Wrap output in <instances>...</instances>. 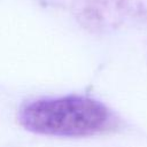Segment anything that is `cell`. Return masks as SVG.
<instances>
[{
	"mask_svg": "<svg viewBox=\"0 0 147 147\" xmlns=\"http://www.w3.org/2000/svg\"><path fill=\"white\" fill-rule=\"evenodd\" d=\"M108 121L106 106L77 95L37 100L20 111V122L26 130L48 136H91L103 130Z\"/></svg>",
	"mask_w": 147,
	"mask_h": 147,
	"instance_id": "obj_1",
	"label": "cell"
}]
</instances>
